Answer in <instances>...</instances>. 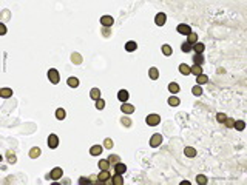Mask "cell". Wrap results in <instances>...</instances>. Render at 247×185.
I'll list each match as a JSON object with an SVG mask.
<instances>
[{"instance_id": "8fae6325", "label": "cell", "mask_w": 247, "mask_h": 185, "mask_svg": "<svg viewBox=\"0 0 247 185\" xmlns=\"http://www.w3.org/2000/svg\"><path fill=\"white\" fill-rule=\"evenodd\" d=\"M113 170H114V173H116V174H124L125 171H127V165L122 164V162H118V164L113 167Z\"/></svg>"}, {"instance_id": "7dc6e473", "label": "cell", "mask_w": 247, "mask_h": 185, "mask_svg": "<svg viewBox=\"0 0 247 185\" xmlns=\"http://www.w3.org/2000/svg\"><path fill=\"white\" fill-rule=\"evenodd\" d=\"M0 30H2V31H0L2 34H6V26H5V25H2V26H0Z\"/></svg>"}, {"instance_id": "603a6c76", "label": "cell", "mask_w": 247, "mask_h": 185, "mask_svg": "<svg viewBox=\"0 0 247 185\" xmlns=\"http://www.w3.org/2000/svg\"><path fill=\"white\" fill-rule=\"evenodd\" d=\"M181 103V100H179V97L178 96H170L168 97V105H170V107H178V105Z\"/></svg>"}, {"instance_id": "74e56055", "label": "cell", "mask_w": 247, "mask_h": 185, "mask_svg": "<svg viewBox=\"0 0 247 185\" xmlns=\"http://www.w3.org/2000/svg\"><path fill=\"white\" fill-rule=\"evenodd\" d=\"M192 48H193V45H190V43H187V42H184L182 45H181V51H182V52H190Z\"/></svg>"}, {"instance_id": "ac0fdd59", "label": "cell", "mask_w": 247, "mask_h": 185, "mask_svg": "<svg viewBox=\"0 0 247 185\" xmlns=\"http://www.w3.org/2000/svg\"><path fill=\"white\" fill-rule=\"evenodd\" d=\"M195 52H196V54H202V52H204V49H205V45L204 43H199V42H196V43H195L193 45V48H192Z\"/></svg>"}, {"instance_id": "ab89813d", "label": "cell", "mask_w": 247, "mask_h": 185, "mask_svg": "<svg viewBox=\"0 0 247 185\" xmlns=\"http://www.w3.org/2000/svg\"><path fill=\"white\" fill-rule=\"evenodd\" d=\"M96 108L97 110H103V108H105V100H103L102 97L96 100Z\"/></svg>"}, {"instance_id": "ee69618b", "label": "cell", "mask_w": 247, "mask_h": 185, "mask_svg": "<svg viewBox=\"0 0 247 185\" xmlns=\"http://www.w3.org/2000/svg\"><path fill=\"white\" fill-rule=\"evenodd\" d=\"M226 117H227V116H226L224 113H218V114H216V121H218L219 124H223V122L226 121Z\"/></svg>"}, {"instance_id": "f6af8a7d", "label": "cell", "mask_w": 247, "mask_h": 185, "mask_svg": "<svg viewBox=\"0 0 247 185\" xmlns=\"http://www.w3.org/2000/svg\"><path fill=\"white\" fill-rule=\"evenodd\" d=\"M79 183H81V185H85V183H91V179H90V177H81V179H79Z\"/></svg>"}, {"instance_id": "7bdbcfd3", "label": "cell", "mask_w": 247, "mask_h": 185, "mask_svg": "<svg viewBox=\"0 0 247 185\" xmlns=\"http://www.w3.org/2000/svg\"><path fill=\"white\" fill-rule=\"evenodd\" d=\"M121 124H122L124 127H127V128L131 127V121H130L128 117H122V119H121Z\"/></svg>"}, {"instance_id": "f1b7e54d", "label": "cell", "mask_w": 247, "mask_h": 185, "mask_svg": "<svg viewBox=\"0 0 247 185\" xmlns=\"http://www.w3.org/2000/svg\"><path fill=\"white\" fill-rule=\"evenodd\" d=\"M202 63H204V56L202 54H195L193 56V65H201L202 67Z\"/></svg>"}, {"instance_id": "8992f818", "label": "cell", "mask_w": 247, "mask_h": 185, "mask_svg": "<svg viewBox=\"0 0 247 185\" xmlns=\"http://www.w3.org/2000/svg\"><path fill=\"white\" fill-rule=\"evenodd\" d=\"M114 23V19L111 16H102L100 17V25L103 26V28H111Z\"/></svg>"}, {"instance_id": "6da1fadb", "label": "cell", "mask_w": 247, "mask_h": 185, "mask_svg": "<svg viewBox=\"0 0 247 185\" xmlns=\"http://www.w3.org/2000/svg\"><path fill=\"white\" fill-rule=\"evenodd\" d=\"M145 122L148 127H156V125L161 124V116L159 114H148L145 117Z\"/></svg>"}, {"instance_id": "4fadbf2b", "label": "cell", "mask_w": 247, "mask_h": 185, "mask_svg": "<svg viewBox=\"0 0 247 185\" xmlns=\"http://www.w3.org/2000/svg\"><path fill=\"white\" fill-rule=\"evenodd\" d=\"M161 51H162V54H164V56H167V57L173 54V48H172L170 45H168V43H164V45L161 46Z\"/></svg>"}, {"instance_id": "e575fe53", "label": "cell", "mask_w": 247, "mask_h": 185, "mask_svg": "<svg viewBox=\"0 0 247 185\" xmlns=\"http://www.w3.org/2000/svg\"><path fill=\"white\" fill-rule=\"evenodd\" d=\"M113 145H114V142H113V139H111V137H107L105 140H103V148L111 150V148H113Z\"/></svg>"}, {"instance_id": "836d02e7", "label": "cell", "mask_w": 247, "mask_h": 185, "mask_svg": "<svg viewBox=\"0 0 247 185\" xmlns=\"http://www.w3.org/2000/svg\"><path fill=\"white\" fill-rule=\"evenodd\" d=\"M65 116H67V113H65L63 108H57V110H56V119H59V121H63Z\"/></svg>"}, {"instance_id": "e0dca14e", "label": "cell", "mask_w": 247, "mask_h": 185, "mask_svg": "<svg viewBox=\"0 0 247 185\" xmlns=\"http://www.w3.org/2000/svg\"><path fill=\"white\" fill-rule=\"evenodd\" d=\"M111 185H124V179H122V174H116L111 177Z\"/></svg>"}, {"instance_id": "83f0119b", "label": "cell", "mask_w": 247, "mask_h": 185, "mask_svg": "<svg viewBox=\"0 0 247 185\" xmlns=\"http://www.w3.org/2000/svg\"><path fill=\"white\" fill-rule=\"evenodd\" d=\"M184 154L187 157H195V156H196V150H195L193 147H185L184 148Z\"/></svg>"}, {"instance_id": "9c48e42d", "label": "cell", "mask_w": 247, "mask_h": 185, "mask_svg": "<svg viewBox=\"0 0 247 185\" xmlns=\"http://www.w3.org/2000/svg\"><path fill=\"white\" fill-rule=\"evenodd\" d=\"M121 111H122L124 114H133V113H135V105L125 102V103L121 105Z\"/></svg>"}, {"instance_id": "9a60e30c", "label": "cell", "mask_w": 247, "mask_h": 185, "mask_svg": "<svg viewBox=\"0 0 247 185\" xmlns=\"http://www.w3.org/2000/svg\"><path fill=\"white\" fill-rule=\"evenodd\" d=\"M136 49H138V43H136L135 40H130V42L125 43V51L133 52V51H136Z\"/></svg>"}, {"instance_id": "b9f144b4", "label": "cell", "mask_w": 247, "mask_h": 185, "mask_svg": "<svg viewBox=\"0 0 247 185\" xmlns=\"http://www.w3.org/2000/svg\"><path fill=\"white\" fill-rule=\"evenodd\" d=\"M16 161H17L16 154L11 153V151H8V162H9V164H16Z\"/></svg>"}, {"instance_id": "5b68a950", "label": "cell", "mask_w": 247, "mask_h": 185, "mask_svg": "<svg viewBox=\"0 0 247 185\" xmlns=\"http://www.w3.org/2000/svg\"><path fill=\"white\" fill-rule=\"evenodd\" d=\"M48 147L51 148V150H54V148H57L59 147V137L56 136V134H53V133H51L49 136H48Z\"/></svg>"}, {"instance_id": "ffe728a7", "label": "cell", "mask_w": 247, "mask_h": 185, "mask_svg": "<svg viewBox=\"0 0 247 185\" xmlns=\"http://www.w3.org/2000/svg\"><path fill=\"white\" fill-rule=\"evenodd\" d=\"M190 74H193V76L202 74V67L201 65H193V67H190Z\"/></svg>"}, {"instance_id": "4dcf8cb0", "label": "cell", "mask_w": 247, "mask_h": 185, "mask_svg": "<svg viewBox=\"0 0 247 185\" xmlns=\"http://www.w3.org/2000/svg\"><path fill=\"white\" fill-rule=\"evenodd\" d=\"M100 170H110V162H108V159H100L99 161V165H97Z\"/></svg>"}, {"instance_id": "277c9868", "label": "cell", "mask_w": 247, "mask_h": 185, "mask_svg": "<svg viewBox=\"0 0 247 185\" xmlns=\"http://www.w3.org/2000/svg\"><path fill=\"white\" fill-rule=\"evenodd\" d=\"M162 136L159 134V133H156V134H153L151 137H150V147H153V148H156V147H159V145L162 143Z\"/></svg>"}, {"instance_id": "60d3db41", "label": "cell", "mask_w": 247, "mask_h": 185, "mask_svg": "<svg viewBox=\"0 0 247 185\" xmlns=\"http://www.w3.org/2000/svg\"><path fill=\"white\" fill-rule=\"evenodd\" d=\"M227 128H233V124H235V121H233V119L232 117H226V121L223 122Z\"/></svg>"}, {"instance_id": "52a82bcc", "label": "cell", "mask_w": 247, "mask_h": 185, "mask_svg": "<svg viewBox=\"0 0 247 185\" xmlns=\"http://www.w3.org/2000/svg\"><path fill=\"white\" fill-rule=\"evenodd\" d=\"M111 176H110V171L108 170H102L100 173H99V176H97V183L99 185H103L105 183V180L107 179H110Z\"/></svg>"}, {"instance_id": "d590c367", "label": "cell", "mask_w": 247, "mask_h": 185, "mask_svg": "<svg viewBox=\"0 0 247 185\" xmlns=\"http://www.w3.org/2000/svg\"><path fill=\"white\" fill-rule=\"evenodd\" d=\"M192 92H193V94L196 96V97H199V96L202 94V88H201V85H195V86L192 88Z\"/></svg>"}, {"instance_id": "8d00e7d4", "label": "cell", "mask_w": 247, "mask_h": 185, "mask_svg": "<svg viewBox=\"0 0 247 185\" xmlns=\"http://www.w3.org/2000/svg\"><path fill=\"white\" fill-rule=\"evenodd\" d=\"M207 182H209V180H207V177H205L204 174H198V176H196V183H199V185H205Z\"/></svg>"}, {"instance_id": "7402d4cb", "label": "cell", "mask_w": 247, "mask_h": 185, "mask_svg": "<svg viewBox=\"0 0 247 185\" xmlns=\"http://www.w3.org/2000/svg\"><path fill=\"white\" fill-rule=\"evenodd\" d=\"M90 97H91L93 100L100 99V89L99 88H91V91H90Z\"/></svg>"}, {"instance_id": "cb8c5ba5", "label": "cell", "mask_w": 247, "mask_h": 185, "mask_svg": "<svg viewBox=\"0 0 247 185\" xmlns=\"http://www.w3.org/2000/svg\"><path fill=\"white\" fill-rule=\"evenodd\" d=\"M108 162H110L111 167H114L118 162H121V157H119L118 154H110V156H108Z\"/></svg>"}, {"instance_id": "d4e9b609", "label": "cell", "mask_w": 247, "mask_h": 185, "mask_svg": "<svg viewBox=\"0 0 247 185\" xmlns=\"http://www.w3.org/2000/svg\"><path fill=\"white\" fill-rule=\"evenodd\" d=\"M179 73L184 74V76H188L190 74V67H188L187 63H181L179 65Z\"/></svg>"}, {"instance_id": "f546056e", "label": "cell", "mask_w": 247, "mask_h": 185, "mask_svg": "<svg viewBox=\"0 0 247 185\" xmlns=\"http://www.w3.org/2000/svg\"><path fill=\"white\" fill-rule=\"evenodd\" d=\"M0 96L5 97V99L11 97V96H12V89H11V88H2V89H0Z\"/></svg>"}, {"instance_id": "bcb514c9", "label": "cell", "mask_w": 247, "mask_h": 185, "mask_svg": "<svg viewBox=\"0 0 247 185\" xmlns=\"http://www.w3.org/2000/svg\"><path fill=\"white\" fill-rule=\"evenodd\" d=\"M102 34H103V37H110V30H108V28H103V26H102Z\"/></svg>"}, {"instance_id": "484cf974", "label": "cell", "mask_w": 247, "mask_h": 185, "mask_svg": "<svg viewBox=\"0 0 247 185\" xmlns=\"http://www.w3.org/2000/svg\"><path fill=\"white\" fill-rule=\"evenodd\" d=\"M67 83H68V86H71V88H77V86H79V79L73 76V77H70L68 80H67Z\"/></svg>"}, {"instance_id": "1f68e13d", "label": "cell", "mask_w": 247, "mask_h": 185, "mask_svg": "<svg viewBox=\"0 0 247 185\" xmlns=\"http://www.w3.org/2000/svg\"><path fill=\"white\" fill-rule=\"evenodd\" d=\"M233 128L238 130V131H242L245 128V122L244 121H235V124H233Z\"/></svg>"}, {"instance_id": "7c38bea8", "label": "cell", "mask_w": 247, "mask_h": 185, "mask_svg": "<svg viewBox=\"0 0 247 185\" xmlns=\"http://www.w3.org/2000/svg\"><path fill=\"white\" fill-rule=\"evenodd\" d=\"M148 77L151 79V80H158V79H159V70L156 67H151L148 70Z\"/></svg>"}, {"instance_id": "2e32d148", "label": "cell", "mask_w": 247, "mask_h": 185, "mask_svg": "<svg viewBox=\"0 0 247 185\" xmlns=\"http://www.w3.org/2000/svg\"><path fill=\"white\" fill-rule=\"evenodd\" d=\"M128 96H130V94H128L127 89H121V91L118 92V99H119L122 103H125V102L128 100Z\"/></svg>"}, {"instance_id": "5bb4252c", "label": "cell", "mask_w": 247, "mask_h": 185, "mask_svg": "<svg viewBox=\"0 0 247 185\" xmlns=\"http://www.w3.org/2000/svg\"><path fill=\"white\" fill-rule=\"evenodd\" d=\"M28 154H30V157H31V159H37V157L42 154V150L39 148V147H33V148L30 150V153H28Z\"/></svg>"}, {"instance_id": "4316f807", "label": "cell", "mask_w": 247, "mask_h": 185, "mask_svg": "<svg viewBox=\"0 0 247 185\" xmlns=\"http://www.w3.org/2000/svg\"><path fill=\"white\" fill-rule=\"evenodd\" d=\"M207 82H209V77H207L205 74L196 76V85H204V83H207Z\"/></svg>"}, {"instance_id": "44dd1931", "label": "cell", "mask_w": 247, "mask_h": 185, "mask_svg": "<svg viewBox=\"0 0 247 185\" xmlns=\"http://www.w3.org/2000/svg\"><path fill=\"white\" fill-rule=\"evenodd\" d=\"M196 42H198V34L192 31V33L187 36V43H190V45H195Z\"/></svg>"}, {"instance_id": "f35d334b", "label": "cell", "mask_w": 247, "mask_h": 185, "mask_svg": "<svg viewBox=\"0 0 247 185\" xmlns=\"http://www.w3.org/2000/svg\"><path fill=\"white\" fill-rule=\"evenodd\" d=\"M71 60L74 63H82V57H81V54H77V52H73L71 54Z\"/></svg>"}, {"instance_id": "ba28073f", "label": "cell", "mask_w": 247, "mask_h": 185, "mask_svg": "<svg viewBox=\"0 0 247 185\" xmlns=\"http://www.w3.org/2000/svg\"><path fill=\"white\" fill-rule=\"evenodd\" d=\"M176 31H178L179 34L188 36V34L192 33V28H190L188 25H185V23H179V25H178V28H176Z\"/></svg>"}, {"instance_id": "3957f363", "label": "cell", "mask_w": 247, "mask_h": 185, "mask_svg": "<svg viewBox=\"0 0 247 185\" xmlns=\"http://www.w3.org/2000/svg\"><path fill=\"white\" fill-rule=\"evenodd\" d=\"M62 176H63V170L60 167H54L53 170L49 171V176L48 177H51L53 180H59V179H62Z\"/></svg>"}, {"instance_id": "d6986e66", "label": "cell", "mask_w": 247, "mask_h": 185, "mask_svg": "<svg viewBox=\"0 0 247 185\" xmlns=\"http://www.w3.org/2000/svg\"><path fill=\"white\" fill-rule=\"evenodd\" d=\"M102 150H103V147H100V145H93V147L90 148V154H91V156H99L102 153Z\"/></svg>"}, {"instance_id": "7a4b0ae2", "label": "cell", "mask_w": 247, "mask_h": 185, "mask_svg": "<svg viewBox=\"0 0 247 185\" xmlns=\"http://www.w3.org/2000/svg\"><path fill=\"white\" fill-rule=\"evenodd\" d=\"M48 79H49V82L53 83V85H57L59 80H60L59 71H57L56 68H49V71H48Z\"/></svg>"}, {"instance_id": "d6a6232c", "label": "cell", "mask_w": 247, "mask_h": 185, "mask_svg": "<svg viewBox=\"0 0 247 185\" xmlns=\"http://www.w3.org/2000/svg\"><path fill=\"white\" fill-rule=\"evenodd\" d=\"M168 91L173 92V94H176V92H179V85L176 82H172V83H168Z\"/></svg>"}, {"instance_id": "30bf717a", "label": "cell", "mask_w": 247, "mask_h": 185, "mask_svg": "<svg viewBox=\"0 0 247 185\" xmlns=\"http://www.w3.org/2000/svg\"><path fill=\"white\" fill-rule=\"evenodd\" d=\"M165 20H167V16H165V12H158L154 17V22L158 26H164L165 25Z\"/></svg>"}]
</instances>
